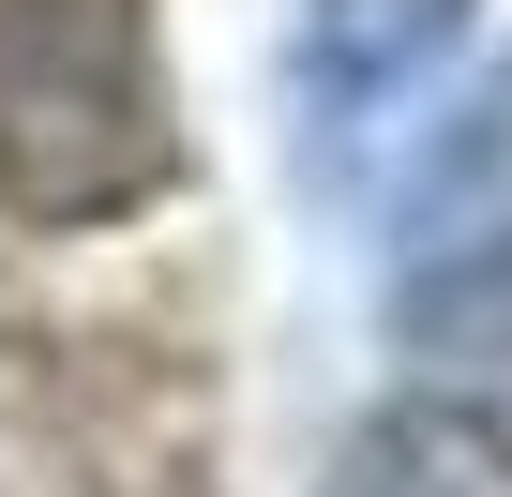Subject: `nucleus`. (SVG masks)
<instances>
[{
  "mask_svg": "<svg viewBox=\"0 0 512 497\" xmlns=\"http://www.w3.org/2000/svg\"><path fill=\"white\" fill-rule=\"evenodd\" d=\"M392 347H407V392L437 407V437L512 467V241H467V257L407 272Z\"/></svg>",
  "mask_w": 512,
  "mask_h": 497,
  "instance_id": "1",
  "label": "nucleus"
},
{
  "mask_svg": "<svg viewBox=\"0 0 512 497\" xmlns=\"http://www.w3.org/2000/svg\"><path fill=\"white\" fill-rule=\"evenodd\" d=\"M482 0H302V106L332 136H362L377 106H407L452 46H467Z\"/></svg>",
  "mask_w": 512,
  "mask_h": 497,
  "instance_id": "2",
  "label": "nucleus"
},
{
  "mask_svg": "<svg viewBox=\"0 0 512 497\" xmlns=\"http://www.w3.org/2000/svg\"><path fill=\"white\" fill-rule=\"evenodd\" d=\"M512 467H482L467 437H437V422H377L362 452H347V497H497Z\"/></svg>",
  "mask_w": 512,
  "mask_h": 497,
  "instance_id": "3",
  "label": "nucleus"
}]
</instances>
